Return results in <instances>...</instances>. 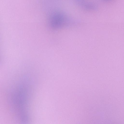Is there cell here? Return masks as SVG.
<instances>
[{"instance_id":"obj_1","label":"cell","mask_w":124,"mask_h":124,"mask_svg":"<svg viewBox=\"0 0 124 124\" xmlns=\"http://www.w3.org/2000/svg\"><path fill=\"white\" fill-rule=\"evenodd\" d=\"M27 86L25 84L19 85L12 96V102L16 113L22 122L28 121Z\"/></svg>"},{"instance_id":"obj_2","label":"cell","mask_w":124,"mask_h":124,"mask_svg":"<svg viewBox=\"0 0 124 124\" xmlns=\"http://www.w3.org/2000/svg\"><path fill=\"white\" fill-rule=\"evenodd\" d=\"M64 16L59 13H55L53 15L51 18V24L54 27H57L60 26L64 21Z\"/></svg>"},{"instance_id":"obj_3","label":"cell","mask_w":124,"mask_h":124,"mask_svg":"<svg viewBox=\"0 0 124 124\" xmlns=\"http://www.w3.org/2000/svg\"><path fill=\"white\" fill-rule=\"evenodd\" d=\"M105 0V1H108V0Z\"/></svg>"},{"instance_id":"obj_4","label":"cell","mask_w":124,"mask_h":124,"mask_svg":"<svg viewBox=\"0 0 124 124\" xmlns=\"http://www.w3.org/2000/svg\"></svg>"}]
</instances>
